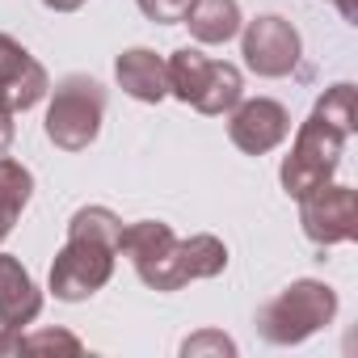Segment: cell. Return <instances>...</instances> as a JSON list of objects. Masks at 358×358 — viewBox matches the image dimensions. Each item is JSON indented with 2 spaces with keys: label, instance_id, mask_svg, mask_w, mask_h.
I'll return each mask as SVG.
<instances>
[{
  "label": "cell",
  "instance_id": "obj_14",
  "mask_svg": "<svg viewBox=\"0 0 358 358\" xmlns=\"http://www.w3.org/2000/svg\"><path fill=\"white\" fill-rule=\"evenodd\" d=\"M173 270H177V282H203V278H215L228 270V245L211 232H199L190 241H177V257H173Z\"/></svg>",
  "mask_w": 358,
  "mask_h": 358
},
{
  "label": "cell",
  "instance_id": "obj_18",
  "mask_svg": "<svg viewBox=\"0 0 358 358\" xmlns=\"http://www.w3.org/2000/svg\"><path fill=\"white\" fill-rule=\"evenodd\" d=\"M182 354H186V358H203V354H220V358L228 354V358H232V354H236V341H232L228 333H220V329H203V333H190V337L182 341Z\"/></svg>",
  "mask_w": 358,
  "mask_h": 358
},
{
  "label": "cell",
  "instance_id": "obj_10",
  "mask_svg": "<svg viewBox=\"0 0 358 358\" xmlns=\"http://www.w3.org/2000/svg\"><path fill=\"white\" fill-rule=\"evenodd\" d=\"M47 93H51L47 68L13 34L0 30V101L17 114V110H34Z\"/></svg>",
  "mask_w": 358,
  "mask_h": 358
},
{
  "label": "cell",
  "instance_id": "obj_21",
  "mask_svg": "<svg viewBox=\"0 0 358 358\" xmlns=\"http://www.w3.org/2000/svg\"><path fill=\"white\" fill-rule=\"evenodd\" d=\"M329 5H333L345 22H358V0H329Z\"/></svg>",
  "mask_w": 358,
  "mask_h": 358
},
{
  "label": "cell",
  "instance_id": "obj_15",
  "mask_svg": "<svg viewBox=\"0 0 358 358\" xmlns=\"http://www.w3.org/2000/svg\"><path fill=\"white\" fill-rule=\"evenodd\" d=\"M30 194H34V173L22 160L0 156V241H5L13 232V224L22 220Z\"/></svg>",
  "mask_w": 358,
  "mask_h": 358
},
{
  "label": "cell",
  "instance_id": "obj_17",
  "mask_svg": "<svg viewBox=\"0 0 358 358\" xmlns=\"http://www.w3.org/2000/svg\"><path fill=\"white\" fill-rule=\"evenodd\" d=\"M38 350H51V354H85L80 337L68 333V329H38V333H22V350L17 354H38Z\"/></svg>",
  "mask_w": 358,
  "mask_h": 358
},
{
  "label": "cell",
  "instance_id": "obj_4",
  "mask_svg": "<svg viewBox=\"0 0 358 358\" xmlns=\"http://www.w3.org/2000/svg\"><path fill=\"white\" fill-rule=\"evenodd\" d=\"M345 139H350V131L337 127L333 118H324V114L312 106L308 122H299V135H295V143H291V156H287L282 169H278V182H282V190H287L295 203H299L303 194H312L316 186L333 182V173H337V164H341V152H345Z\"/></svg>",
  "mask_w": 358,
  "mask_h": 358
},
{
  "label": "cell",
  "instance_id": "obj_16",
  "mask_svg": "<svg viewBox=\"0 0 358 358\" xmlns=\"http://www.w3.org/2000/svg\"><path fill=\"white\" fill-rule=\"evenodd\" d=\"M316 110H320L324 118H333L337 127H345L350 135L358 131V110H354V85H350V80H341V85L324 89V93L316 97Z\"/></svg>",
  "mask_w": 358,
  "mask_h": 358
},
{
  "label": "cell",
  "instance_id": "obj_11",
  "mask_svg": "<svg viewBox=\"0 0 358 358\" xmlns=\"http://www.w3.org/2000/svg\"><path fill=\"white\" fill-rule=\"evenodd\" d=\"M114 80H118V89H122L127 97L148 101V106H156V101L169 97V68H164V59H160L156 51H148V47H127V51L114 59Z\"/></svg>",
  "mask_w": 358,
  "mask_h": 358
},
{
  "label": "cell",
  "instance_id": "obj_19",
  "mask_svg": "<svg viewBox=\"0 0 358 358\" xmlns=\"http://www.w3.org/2000/svg\"><path fill=\"white\" fill-rule=\"evenodd\" d=\"M139 5V13L148 17V22H156V26H177L186 17V9H190V0H135Z\"/></svg>",
  "mask_w": 358,
  "mask_h": 358
},
{
  "label": "cell",
  "instance_id": "obj_7",
  "mask_svg": "<svg viewBox=\"0 0 358 358\" xmlns=\"http://www.w3.org/2000/svg\"><path fill=\"white\" fill-rule=\"evenodd\" d=\"M118 253L131 257L135 274L143 287L152 291H182L177 282V270H173V257H177V232L164 224V220H139V224H122V236H118Z\"/></svg>",
  "mask_w": 358,
  "mask_h": 358
},
{
  "label": "cell",
  "instance_id": "obj_5",
  "mask_svg": "<svg viewBox=\"0 0 358 358\" xmlns=\"http://www.w3.org/2000/svg\"><path fill=\"white\" fill-rule=\"evenodd\" d=\"M101 118H106V85L97 76L68 72L51 89L43 131L59 152H85L101 135Z\"/></svg>",
  "mask_w": 358,
  "mask_h": 358
},
{
  "label": "cell",
  "instance_id": "obj_13",
  "mask_svg": "<svg viewBox=\"0 0 358 358\" xmlns=\"http://www.w3.org/2000/svg\"><path fill=\"white\" fill-rule=\"evenodd\" d=\"M182 26H190V38H194V43L220 47V43H232V38L241 34L245 17H241V5H236V0H190Z\"/></svg>",
  "mask_w": 358,
  "mask_h": 358
},
{
  "label": "cell",
  "instance_id": "obj_2",
  "mask_svg": "<svg viewBox=\"0 0 358 358\" xmlns=\"http://www.w3.org/2000/svg\"><path fill=\"white\" fill-rule=\"evenodd\" d=\"M337 320V291L320 278H295L257 308V333L270 345H299Z\"/></svg>",
  "mask_w": 358,
  "mask_h": 358
},
{
  "label": "cell",
  "instance_id": "obj_8",
  "mask_svg": "<svg viewBox=\"0 0 358 358\" xmlns=\"http://www.w3.org/2000/svg\"><path fill=\"white\" fill-rule=\"evenodd\" d=\"M241 55L249 64V72L274 80V76H291L299 68V55H303V38L299 30L278 17V13H262L253 22L241 26Z\"/></svg>",
  "mask_w": 358,
  "mask_h": 358
},
{
  "label": "cell",
  "instance_id": "obj_3",
  "mask_svg": "<svg viewBox=\"0 0 358 358\" xmlns=\"http://www.w3.org/2000/svg\"><path fill=\"white\" fill-rule=\"evenodd\" d=\"M169 68V93L177 101L194 106L199 114H228L245 97L241 68L228 59H211L199 47H182L164 59Z\"/></svg>",
  "mask_w": 358,
  "mask_h": 358
},
{
  "label": "cell",
  "instance_id": "obj_1",
  "mask_svg": "<svg viewBox=\"0 0 358 358\" xmlns=\"http://www.w3.org/2000/svg\"><path fill=\"white\" fill-rule=\"evenodd\" d=\"M122 220L110 207H80L68 220V241L51 262V295L64 303H80L97 295L114 278Z\"/></svg>",
  "mask_w": 358,
  "mask_h": 358
},
{
  "label": "cell",
  "instance_id": "obj_20",
  "mask_svg": "<svg viewBox=\"0 0 358 358\" xmlns=\"http://www.w3.org/2000/svg\"><path fill=\"white\" fill-rule=\"evenodd\" d=\"M13 135H17V127H13V110L0 101V156L13 148Z\"/></svg>",
  "mask_w": 358,
  "mask_h": 358
},
{
  "label": "cell",
  "instance_id": "obj_22",
  "mask_svg": "<svg viewBox=\"0 0 358 358\" xmlns=\"http://www.w3.org/2000/svg\"><path fill=\"white\" fill-rule=\"evenodd\" d=\"M43 5H47L51 13H76V9L85 5V0H43Z\"/></svg>",
  "mask_w": 358,
  "mask_h": 358
},
{
  "label": "cell",
  "instance_id": "obj_9",
  "mask_svg": "<svg viewBox=\"0 0 358 358\" xmlns=\"http://www.w3.org/2000/svg\"><path fill=\"white\" fill-rule=\"evenodd\" d=\"M228 114H232L228 118V139L245 156H266L291 135V114L274 97H249V101L241 97Z\"/></svg>",
  "mask_w": 358,
  "mask_h": 358
},
{
  "label": "cell",
  "instance_id": "obj_6",
  "mask_svg": "<svg viewBox=\"0 0 358 358\" xmlns=\"http://www.w3.org/2000/svg\"><path fill=\"white\" fill-rule=\"evenodd\" d=\"M299 228L316 249L358 241V190L345 182H324L299 199Z\"/></svg>",
  "mask_w": 358,
  "mask_h": 358
},
{
  "label": "cell",
  "instance_id": "obj_12",
  "mask_svg": "<svg viewBox=\"0 0 358 358\" xmlns=\"http://www.w3.org/2000/svg\"><path fill=\"white\" fill-rule=\"evenodd\" d=\"M38 312H43L38 282L30 278V270L13 253H0V324L22 329V324L38 320Z\"/></svg>",
  "mask_w": 358,
  "mask_h": 358
}]
</instances>
